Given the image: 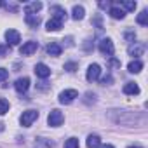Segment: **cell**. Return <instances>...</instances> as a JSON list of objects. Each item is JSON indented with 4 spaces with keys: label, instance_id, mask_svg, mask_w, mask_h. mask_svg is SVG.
<instances>
[{
    "label": "cell",
    "instance_id": "9a60e30c",
    "mask_svg": "<svg viewBox=\"0 0 148 148\" xmlns=\"http://www.w3.org/2000/svg\"><path fill=\"white\" fill-rule=\"evenodd\" d=\"M25 21H26L32 28H37V26L40 25V18H38L37 14H26V16H25Z\"/></svg>",
    "mask_w": 148,
    "mask_h": 148
},
{
    "label": "cell",
    "instance_id": "2e32d148",
    "mask_svg": "<svg viewBox=\"0 0 148 148\" xmlns=\"http://www.w3.org/2000/svg\"><path fill=\"white\" fill-rule=\"evenodd\" d=\"M143 51H145V45L143 44H138V42H134V45L129 47V54L131 56H141Z\"/></svg>",
    "mask_w": 148,
    "mask_h": 148
},
{
    "label": "cell",
    "instance_id": "ac0fdd59",
    "mask_svg": "<svg viewBox=\"0 0 148 148\" xmlns=\"http://www.w3.org/2000/svg\"><path fill=\"white\" fill-rule=\"evenodd\" d=\"M99 146H101V139H99V136L91 134V136L87 138V148H99Z\"/></svg>",
    "mask_w": 148,
    "mask_h": 148
},
{
    "label": "cell",
    "instance_id": "ffe728a7",
    "mask_svg": "<svg viewBox=\"0 0 148 148\" xmlns=\"http://www.w3.org/2000/svg\"><path fill=\"white\" fill-rule=\"evenodd\" d=\"M138 23H139L141 26H146V25H148V11H141V12L138 14Z\"/></svg>",
    "mask_w": 148,
    "mask_h": 148
},
{
    "label": "cell",
    "instance_id": "f1b7e54d",
    "mask_svg": "<svg viewBox=\"0 0 148 148\" xmlns=\"http://www.w3.org/2000/svg\"><path fill=\"white\" fill-rule=\"evenodd\" d=\"M103 148H113V146H112V145H105Z\"/></svg>",
    "mask_w": 148,
    "mask_h": 148
},
{
    "label": "cell",
    "instance_id": "277c9868",
    "mask_svg": "<svg viewBox=\"0 0 148 148\" xmlns=\"http://www.w3.org/2000/svg\"><path fill=\"white\" fill-rule=\"evenodd\" d=\"M75 98H79V92H77L75 89H66V91H63V92L59 94V103H63V105H70Z\"/></svg>",
    "mask_w": 148,
    "mask_h": 148
},
{
    "label": "cell",
    "instance_id": "d4e9b609",
    "mask_svg": "<svg viewBox=\"0 0 148 148\" xmlns=\"http://www.w3.org/2000/svg\"><path fill=\"white\" fill-rule=\"evenodd\" d=\"M7 77H9V71L5 68H0V82H4Z\"/></svg>",
    "mask_w": 148,
    "mask_h": 148
},
{
    "label": "cell",
    "instance_id": "8992f818",
    "mask_svg": "<svg viewBox=\"0 0 148 148\" xmlns=\"http://www.w3.org/2000/svg\"><path fill=\"white\" fill-rule=\"evenodd\" d=\"M99 73H101V66L99 64H96V63H92L89 68H87V80L89 82H94V80H98L99 79Z\"/></svg>",
    "mask_w": 148,
    "mask_h": 148
},
{
    "label": "cell",
    "instance_id": "6da1fadb",
    "mask_svg": "<svg viewBox=\"0 0 148 148\" xmlns=\"http://www.w3.org/2000/svg\"><path fill=\"white\" fill-rule=\"evenodd\" d=\"M52 12L56 14L47 21V32H58L63 26V21L66 19V12L63 7H52Z\"/></svg>",
    "mask_w": 148,
    "mask_h": 148
},
{
    "label": "cell",
    "instance_id": "d6986e66",
    "mask_svg": "<svg viewBox=\"0 0 148 148\" xmlns=\"http://www.w3.org/2000/svg\"><path fill=\"white\" fill-rule=\"evenodd\" d=\"M110 16H112L113 19H124L125 11H122L120 7H112V9H110Z\"/></svg>",
    "mask_w": 148,
    "mask_h": 148
},
{
    "label": "cell",
    "instance_id": "cb8c5ba5",
    "mask_svg": "<svg viewBox=\"0 0 148 148\" xmlns=\"http://www.w3.org/2000/svg\"><path fill=\"white\" fill-rule=\"evenodd\" d=\"M77 68H79V64H77V63H73V61L64 64V70H66V71H75Z\"/></svg>",
    "mask_w": 148,
    "mask_h": 148
},
{
    "label": "cell",
    "instance_id": "9c48e42d",
    "mask_svg": "<svg viewBox=\"0 0 148 148\" xmlns=\"http://www.w3.org/2000/svg\"><path fill=\"white\" fill-rule=\"evenodd\" d=\"M14 87H16V91L18 92H26L28 91V87H30V79L28 77H21V79H18L16 82H14Z\"/></svg>",
    "mask_w": 148,
    "mask_h": 148
},
{
    "label": "cell",
    "instance_id": "484cf974",
    "mask_svg": "<svg viewBox=\"0 0 148 148\" xmlns=\"http://www.w3.org/2000/svg\"><path fill=\"white\" fill-rule=\"evenodd\" d=\"M110 64H112V66H120V61H117V59H112V61H110Z\"/></svg>",
    "mask_w": 148,
    "mask_h": 148
},
{
    "label": "cell",
    "instance_id": "5bb4252c",
    "mask_svg": "<svg viewBox=\"0 0 148 148\" xmlns=\"http://www.w3.org/2000/svg\"><path fill=\"white\" fill-rule=\"evenodd\" d=\"M40 9H42V4H40V2H32V4H28V5L25 7V12H26V14H37Z\"/></svg>",
    "mask_w": 148,
    "mask_h": 148
},
{
    "label": "cell",
    "instance_id": "3957f363",
    "mask_svg": "<svg viewBox=\"0 0 148 148\" xmlns=\"http://www.w3.org/2000/svg\"><path fill=\"white\" fill-rule=\"evenodd\" d=\"M63 120H64V115H63L59 110H52V112L49 113V117H47V122H49L51 127H59V125L63 124Z\"/></svg>",
    "mask_w": 148,
    "mask_h": 148
},
{
    "label": "cell",
    "instance_id": "30bf717a",
    "mask_svg": "<svg viewBox=\"0 0 148 148\" xmlns=\"http://www.w3.org/2000/svg\"><path fill=\"white\" fill-rule=\"evenodd\" d=\"M35 75L40 77V79H47V77L51 75V68H49L47 64H44V63H38V64L35 66Z\"/></svg>",
    "mask_w": 148,
    "mask_h": 148
},
{
    "label": "cell",
    "instance_id": "603a6c76",
    "mask_svg": "<svg viewBox=\"0 0 148 148\" xmlns=\"http://www.w3.org/2000/svg\"><path fill=\"white\" fill-rule=\"evenodd\" d=\"M9 112V101L4 99V98H0V115H4Z\"/></svg>",
    "mask_w": 148,
    "mask_h": 148
},
{
    "label": "cell",
    "instance_id": "83f0119b",
    "mask_svg": "<svg viewBox=\"0 0 148 148\" xmlns=\"http://www.w3.org/2000/svg\"><path fill=\"white\" fill-rule=\"evenodd\" d=\"M4 52H5V47H0V56H4Z\"/></svg>",
    "mask_w": 148,
    "mask_h": 148
},
{
    "label": "cell",
    "instance_id": "7402d4cb",
    "mask_svg": "<svg viewBox=\"0 0 148 148\" xmlns=\"http://www.w3.org/2000/svg\"><path fill=\"white\" fill-rule=\"evenodd\" d=\"M64 148H79V139L77 138H70L64 141Z\"/></svg>",
    "mask_w": 148,
    "mask_h": 148
},
{
    "label": "cell",
    "instance_id": "8fae6325",
    "mask_svg": "<svg viewBox=\"0 0 148 148\" xmlns=\"http://www.w3.org/2000/svg\"><path fill=\"white\" fill-rule=\"evenodd\" d=\"M124 94H129V96H134V94H139V87H138V84L136 82H127L125 86H124Z\"/></svg>",
    "mask_w": 148,
    "mask_h": 148
},
{
    "label": "cell",
    "instance_id": "7a4b0ae2",
    "mask_svg": "<svg viewBox=\"0 0 148 148\" xmlns=\"http://www.w3.org/2000/svg\"><path fill=\"white\" fill-rule=\"evenodd\" d=\"M37 119H38V112L37 110H26L21 115V125L23 127H30Z\"/></svg>",
    "mask_w": 148,
    "mask_h": 148
},
{
    "label": "cell",
    "instance_id": "44dd1931",
    "mask_svg": "<svg viewBox=\"0 0 148 148\" xmlns=\"http://www.w3.org/2000/svg\"><path fill=\"white\" fill-rule=\"evenodd\" d=\"M120 9L124 11V9H127V11H134L136 9V2H132V0H124V2H120Z\"/></svg>",
    "mask_w": 148,
    "mask_h": 148
},
{
    "label": "cell",
    "instance_id": "e0dca14e",
    "mask_svg": "<svg viewBox=\"0 0 148 148\" xmlns=\"http://www.w3.org/2000/svg\"><path fill=\"white\" fill-rule=\"evenodd\" d=\"M141 68H143V63H141L139 59H134V61H131V63L127 64V70H129L131 73H139Z\"/></svg>",
    "mask_w": 148,
    "mask_h": 148
},
{
    "label": "cell",
    "instance_id": "ba28073f",
    "mask_svg": "<svg viewBox=\"0 0 148 148\" xmlns=\"http://www.w3.org/2000/svg\"><path fill=\"white\" fill-rule=\"evenodd\" d=\"M37 49H38V44H37V42H33V40H30V42H25V44L21 45L19 52H21L23 56H30V54H33Z\"/></svg>",
    "mask_w": 148,
    "mask_h": 148
},
{
    "label": "cell",
    "instance_id": "52a82bcc",
    "mask_svg": "<svg viewBox=\"0 0 148 148\" xmlns=\"http://www.w3.org/2000/svg\"><path fill=\"white\" fill-rule=\"evenodd\" d=\"M5 40H7L9 45H18L21 42V35H19L18 30H7L5 32Z\"/></svg>",
    "mask_w": 148,
    "mask_h": 148
},
{
    "label": "cell",
    "instance_id": "f546056e",
    "mask_svg": "<svg viewBox=\"0 0 148 148\" xmlns=\"http://www.w3.org/2000/svg\"><path fill=\"white\" fill-rule=\"evenodd\" d=\"M129 148H141V146H129Z\"/></svg>",
    "mask_w": 148,
    "mask_h": 148
},
{
    "label": "cell",
    "instance_id": "7c38bea8",
    "mask_svg": "<svg viewBox=\"0 0 148 148\" xmlns=\"http://www.w3.org/2000/svg\"><path fill=\"white\" fill-rule=\"evenodd\" d=\"M61 51H63V49H61V45H59V44H56V42H51V44L47 45V54H49V56H59V54H61Z\"/></svg>",
    "mask_w": 148,
    "mask_h": 148
},
{
    "label": "cell",
    "instance_id": "5b68a950",
    "mask_svg": "<svg viewBox=\"0 0 148 148\" xmlns=\"http://www.w3.org/2000/svg\"><path fill=\"white\" fill-rule=\"evenodd\" d=\"M99 51H101L103 56H113V52H115L113 42H112L110 38H103V40L99 42Z\"/></svg>",
    "mask_w": 148,
    "mask_h": 148
},
{
    "label": "cell",
    "instance_id": "4fadbf2b",
    "mask_svg": "<svg viewBox=\"0 0 148 148\" xmlns=\"http://www.w3.org/2000/svg\"><path fill=\"white\" fill-rule=\"evenodd\" d=\"M84 14H86V11H84V7H82V5H75V7L71 9V18L75 19V21L82 19V18H84Z\"/></svg>",
    "mask_w": 148,
    "mask_h": 148
},
{
    "label": "cell",
    "instance_id": "4316f807",
    "mask_svg": "<svg viewBox=\"0 0 148 148\" xmlns=\"http://www.w3.org/2000/svg\"><path fill=\"white\" fill-rule=\"evenodd\" d=\"M110 82H112V77H110V75L103 79V84H105V86H106V84H110Z\"/></svg>",
    "mask_w": 148,
    "mask_h": 148
}]
</instances>
